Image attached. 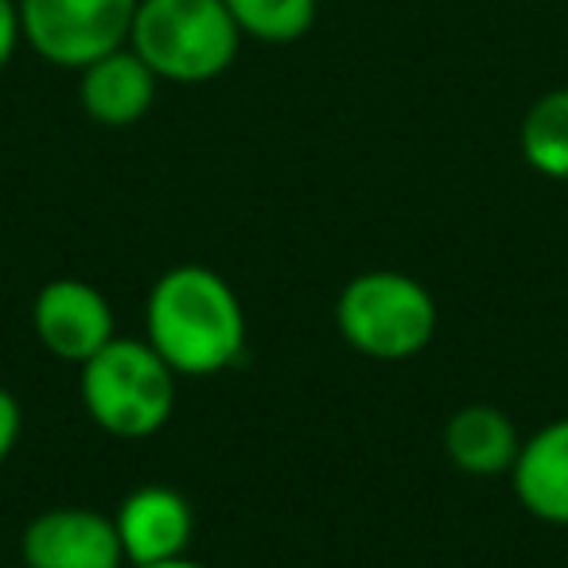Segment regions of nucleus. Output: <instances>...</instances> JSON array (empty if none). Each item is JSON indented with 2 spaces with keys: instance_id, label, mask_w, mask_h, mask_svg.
I'll return each instance as SVG.
<instances>
[{
  "instance_id": "nucleus-1",
  "label": "nucleus",
  "mask_w": 568,
  "mask_h": 568,
  "mask_svg": "<svg viewBox=\"0 0 568 568\" xmlns=\"http://www.w3.org/2000/svg\"><path fill=\"white\" fill-rule=\"evenodd\" d=\"M144 339L183 378H214L245 355L242 301L214 268L175 265L144 301Z\"/></svg>"
},
{
  "instance_id": "nucleus-2",
  "label": "nucleus",
  "mask_w": 568,
  "mask_h": 568,
  "mask_svg": "<svg viewBox=\"0 0 568 568\" xmlns=\"http://www.w3.org/2000/svg\"><path fill=\"white\" fill-rule=\"evenodd\" d=\"M129 48L160 82L203 87L234 67L242 32L226 0H141Z\"/></svg>"
},
{
  "instance_id": "nucleus-3",
  "label": "nucleus",
  "mask_w": 568,
  "mask_h": 568,
  "mask_svg": "<svg viewBox=\"0 0 568 568\" xmlns=\"http://www.w3.org/2000/svg\"><path fill=\"white\" fill-rule=\"evenodd\" d=\"M82 409L118 440H144L172 420L180 374L152 351L149 339H110L79 366Z\"/></svg>"
},
{
  "instance_id": "nucleus-4",
  "label": "nucleus",
  "mask_w": 568,
  "mask_h": 568,
  "mask_svg": "<svg viewBox=\"0 0 568 568\" xmlns=\"http://www.w3.org/2000/svg\"><path fill=\"white\" fill-rule=\"evenodd\" d=\"M335 324L358 355L378 363H405L436 339L440 312L417 276L374 268L347 281L335 301Z\"/></svg>"
},
{
  "instance_id": "nucleus-5",
  "label": "nucleus",
  "mask_w": 568,
  "mask_h": 568,
  "mask_svg": "<svg viewBox=\"0 0 568 568\" xmlns=\"http://www.w3.org/2000/svg\"><path fill=\"white\" fill-rule=\"evenodd\" d=\"M141 0H17L24 43L59 71L125 48Z\"/></svg>"
},
{
  "instance_id": "nucleus-6",
  "label": "nucleus",
  "mask_w": 568,
  "mask_h": 568,
  "mask_svg": "<svg viewBox=\"0 0 568 568\" xmlns=\"http://www.w3.org/2000/svg\"><path fill=\"white\" fill-rule=\"evenodd\" d=\"M32 327L43 351L71 366L90 363L105 343L118 339L105 293L79 276H59V281L43 284L32 304Z\"/></svg>"
},
{
  "instance_id": "nucleus-7",
  "label": "nucleus",
  "mask_w": 568,
  "mask_h": 568,
  "mask_svg": "<svg viewBox=\"0 0 568 568\" xmlns=\"http://www.w3.org/2000/svg\"><path fill=\"white\" fill-rule=\"evenodd\" d=\"M24 568H125L113 518L87 506H51L20 537Z\"/></svg>"
},
{
  "instance_id": "nucleus-8",
  "label": "nucleus",
  "mask_w": 568,
  "mask_h": 568,
  "mask_svg": "<svg viewBox=\"0 0 568 568\" xmlns=\"http://www.w3.org/2000/svg\"><path fill=\"white\" fill-rule=\"evenodd\" d=\"M113 526H118L125 565H160V560H175L187 552L191 534H195V510L175 487L149 483L121 498Z\"/></svg>"
},
{
  "instance_id": "nucleus-9",
  "label": "nucleus",
  "mask_w": 568,
  "mask_h": 568,
  "mask_svg": "<svg viewBox=\"0 0 568 568\" xmlns=\"http://www.w3.org/2000/svg\"><path fill=\"white\" fill-rule=\"evenodd\" d=\"M156 90L160 79L129 43L79 71L82 113L105 129L136 125L156 102Z\"/></svg>"
},
{
  "instance_id": "nucleus-10",
  "label": "nucleus",
  "mask_w": 568,
  "mask_h": 568,
  "mask_svg": "<svg viewBox=\"0 0 568 568\" xmlns=\"http://www.w3.org/2000/svg\"><path fill=\"white\" fill-rule=\"evenodd\" d=\"M518 503L549 526H568V417L537 428L510 467Z\"/></svg>"
},
{
  "instance_id": "nucleus-11",
  "label": "nucleus",
  "mask_w": 568,
  "mask_h": 568,
  "mask_svg": "<svg viewBox=\"0 0 568 568\" xmlns=\"http://www.w3.org/2000/svg\"><path fill=\"white\" fill-rule=\"evenodd\" d=\"M444 452L464 475L495 479V475H510L521 452V436L514 420L495 405H464L444 425Z\"/></svg>"
},
{
  "instance_id": "nucleus-12",
  "label": "nucleus",
  "mask_w": 568,
  "mask_h": 568,
  "mask_svg": "<svg viewBox=\"0 0 568 568\" xmlns=\"http://www.w3.org/2000/svg\"><path fill=\"white\" fill-rule=\"evenodd\" d=\"M521 160L545 180H568V90H545L518 129Z\"/></svg>"
},
{
  "instance_id": "nucleus-13",
  "label": "nucleus",
  "mask_w": 568,
  "mask_h": 568,
  "mask_svg": "<svg viewBox=\"0 0 568 568\" xmlns=\"http://www.w3.org/2000/svg\"><path fill=\"white\" fill-rule=\"evenodd\" d=\"M242 40L257 43H296L316 28L320 0H226Z\"/></svg>"
},
{
  "instance_id": "nucleus-14",
  "label": "nucleus",
  "mask_w": 568,
  "mask_h": 568,
  "mask_svg": "<svg viewBox=\"0 0 568 568\" xmlns=\"http://www.w3.org/2000/svg\"><path fill=\"white\" fill-rule=\"evenodd\" d=\"M20 425H24V413H20V402L0 386V467L9 464L12 448L20 440Z\"/></svg>"
},
{
  "instance_id": "nucleus-15",
  "label": "nucleus",
  "mask_w": 568,
  "mask_h": 568,
  "mask_svg": "<svg viewBox=\"0 0 568 568\" xmlns=\"http://www.w3.org/2000/svg\"><path fill=\"white\" fill-rule=\"evenodd\" d=\"M20 43H24V32H20L17 0H0V71L12 63V55H17Z\"/></svg>"
},
{
  "instance_id": "nucleus-16",
  "label": "nucleus",
  "mask_w": 568,
  "mask_h": 568,
  "mask_svg": "<svg viewBox=\"0 0 568 568\" xmlns=\"http://www.w3.org/2000/svg\"><path fill=\"white\" fill-rule=\"evenodd\" d=\"M141 568H206L199 560H187V557H175V560H160V565H141Z\"/></svg>"
}]
</instances>
